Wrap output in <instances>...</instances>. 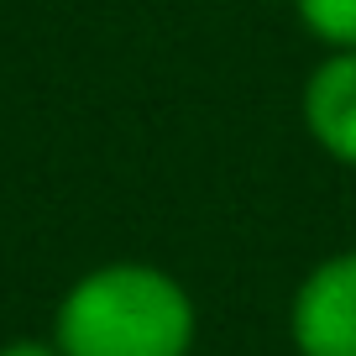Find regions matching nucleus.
Here are the masks:
<instances>
[{"label": "nucleus", "instance_id": "5", "mask_svg": "<svg viewBox=\"0 0 356 356\" xmlns=\"http://www.w3.org/2000/svg\"><path fill=\"white\" fill-rule=\"evenodd\" d=\"M0 356H63L53 341H32V335H22V341H6L0 346Z\"/></svg>", "mask_w": 356, "mask_h": 356}, {"label": "nucleus", "instance_id": "4", "mask_svg": "<svg viewBox=\"0 0 356 356\" xmlns=\"http://www.w3.org/2000/svg\"><path fill=\"white\" fill-rule=\"evenodd\" d=\"M293 11L325 47H335V53L356 47V0H293Z\"/></svg>", "mask_w": 356, "mask_h": 356}, {"label": "nucleus", "instance_id": "2", "mask_svg": "<svg viewBox=\"0 0 356 356\" xmlns=\"http://www.w3.org/2000/svg\"><path fill=\"white\" fill-rule=\"evenodd\" d=\"M299 356H356V252H335L304 273L289 304Z\"/></svg>", "mask_w": 356, "mask_h": 356}, {"label": "nucleus", "instance_id": "3", "mask_svg": "<svg viewBox=\"0 0 356 356\" xmlns=\"http://www.w3.org/2000/svg\"><path fill=\"white\" fill-rule=\"evenodd\" d=\"M304 126L325 157L356 168V47L330 53L304 84Z\"/></svg>", "mask_w": 356, "mask_h": 356}, {"label": "nucleus", "instance_id": "1", "mask_svg": "<svg viewBox=\"0 0 356 356\" xmlns=\"http://www.w3.org/2000/svg\"><path fill=\"white\" fill-rule=\"evenodd\" d=\"M200 309L189 289L152 262H105L68 283L53 309L63 356H189Z\"/></svg>", "mask_w": 356, "mask_h": 356}]
</instances>
